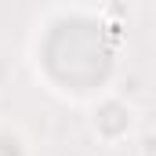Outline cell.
I'll return each mask as SVG.
<instances>
[{
  "instance_id": "1",
  "label": "cell",
  "mask_w": 156,
  "mask_h": 156,
  "mask_svg": "<svg viewBox=\"0 0 156 156\" xmlns=\"http://www.w3.org/2000/svg\"><path fill=\"white\" fill-rule=\"evenodd\" d=\"M26 138H22V131L18 127H11V123H0V156H26Z\"/></svg>"
}]
</instances>
